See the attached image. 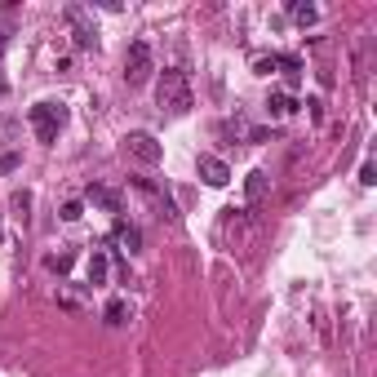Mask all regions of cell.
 Here are the masks:
<instances>
[{
  "instance_id": "6da1fadb",
  "label": "cell",
  "mask_w": 377,
  "mask_h": 377,
  "mask_svg": "<svg viewBox=\"0 0 377 377\" xmlns=\"http://www.w3.org/2000/svg\"><path fill=\"white\" fill-rule=\"evenodd\" d=\"M156 107L165 111V116H173V120L186 116V111L195 107L186 71H178V67H165V71H160V80H156Z\"/></svg>"
},
{
  "instance_id": "7a4b0ae2",
  "label": "cell",
  "mask_w": 377,
  "mask_h": 377,
  "mask_svg": "<svg viewBox=\"0 0 377 377\" xmlns=\"http://www.w3.org/2000/svg\"><path fill=\"white\" fill-rule=\"evenodd\" d=\"M27 120H32L40 143H58V129L67 125V107H62V102H36V107L27 111Z\"/></svg>"
},
{
  "instance_id": "3957f363",
  "label": "cell",
  "mask_w": 377,
  "mask_h": 377,
  "mask_svg": "<svg viewBox=\"0 0 377 377\" xmlns=\"http://www.w3.org/2000/svg\"><path fill=\"white\" fill-rule=\"evenodd\" d=\"M151 71H156L151 45H147V40H134V45L125 49V84H129V89H138V84L151 80Z\"/></svg>"
},
{
  "instance_id": "277c9868",
  "label": "cell",
  "mask_w": 377,
  "mask_h": 377,
  "mask_svg": "<svg viewBox=\"0 0 377 377\" xmlns=\"http://www.w3.org/2000/svg\"><path fill=\"white\" fill-rule=\"evenodd\" d=\"M125 156L138 160V165H160L165 147L156 143V134H147V129H134V134H125Z\"/></svg>"
},
{
  "instance_id": "5b68a950",
  "label": "cell",
  "mask_w": 377,
  "mask_h": 377,
  "mask_svg": "<svg viewBox=\"0 0 377 377\" xmlns=\"http://www.w3.org/2000/svg\"><path fill=\"white\" fill-rule=\"evenodd\" d=\"M62 18L71 23V32H75V45H80V49H93V45H98V27L89 23V14H84L80 5H67V9H62Z\"/></svg>"
},
{
  "instance_id": "8992f818",
  "label": "cell",
  "mask_w": 377,
  "mask_h": 377,
  "mask_svg": "<svg viewBox=\"0 0 377 377\" xmlns=\"http://www.w3.org/2000/svg\"><path fill=\"white\" fill-rule=\"evenodd\" d=\"M84 200L98 204V209H107V213H120V209H125V204H120V191H111V186H102V182H89V186H84Z\"/></svg>"
},
{
  "instance_id": "52a82bcc",
  "label": "cell",
  "mask_w": 377,
  "mask_h": 377,
  "mask_svg": "<svg viewBox=\"0 0 377 377\" xmlns=\"http://www.w3.org/2000/svg\"><path fill=\"white\" fill-rule=\"evenodd\" d=\"M200 178L209 186H226L231 182V169H226V160H218V156H200Z\"/></svg>"
},
{
  "instance_id": "ba28073f",
  "label": "cell",
  "mask_w": 377,
  "mask_h": 377,
  "mask_svg": "<svg viewBox=\"0 0 377 377\" xmlns=\"http://www.w3.org/2000/svg\"><path fill=\"white\" fill-rule=\"evenodd\" d=\"M244 195H249V204H262L271 195V173L267 169H253V173L244 178Z\"/></svg>"
},
{
  "instance_id": "9c48e42d",
  "label": "cell",
  "mask_w": 377,
  "mask_h": 377,
  "mask_svg": "<svg viewBox=\"0 0 377 377\" xmlns=\"http://www.w3.org/2000/svg\"><path fill=\"white\" fill-rule=\"evenodd\" d=\"M129 315H134V311H129V302H125V297H111L107 306H102V319H107V328H125V324H129Z\"/></svg>"
},
{
  "instance_id": "30bf717a",
  "label": "cell",
  "mask_w": 377,
  "mask_h": 377,
  "mask_svg": "<svg viewBox=\"0 0 377 377\" xmlns=\"http://www.w3.org/2000/svg\"><path fill=\"white\" fill-rule=\"evenodd\" d=\"M107 271H111V262H107V253H102V249H93V258H89V267H84V276H89V289H98V284H107Z\"/></svg>"
},
{
  "instance_id": "8fae6325",
  "label": "cell",
  "mask_w": 377,
  "mask_h": 377,
  "mask_svg": "<svg viewBox=\"0 0 377 377\" xmlns=\"http://www.w3.org/2000/svg\"><path fill=\"white\" fill-rule=\"evenodd\" d=\"M267 111H271V116H293V111H297V98H293V93H284V89H276V93H271V98H267Z\"/></svg>"
},
{
  "instance_id": "7c38bea8",
  "label": "cell",
  "mask_w": 377,
  "mask_h": 377,
  "mask_svg": "<svg viewBox=\"0 0 377 377\" xmlns=\"http://www.w3.org/2000/svg\"><path fill=\"white\" fill-rule=\"evenodd\" d=\"M116 240L125 244L129 253H138V249H143V231H138L134 222H116Z\"/></svg>"
},
{
  "instance_id": "4fadbf2b",
  "label": "cell",
  "mask_w": 377,
  "mask_h": 377,
  "mask_svg": "<svg viewBox=\"0 0 377 377\" xmlns=\"http://www.w3.org/2000/svg\"><path fill=\"white\" fill-rule=\"evenodd\" d=\"M289 18L302 23V27H315V23H319V9L306 5V0H293V5H289Z\"/></svg>"
},
{
  "instance_id": "5bb4252c",
  "label": "cell",
  "mask_w": 377,
  "mask_h": 377,
  "mask_svg": "<svg viewBox=\"0 0 377 377\" xmlns=\"http://www.w3.org/2000/svg\"><path fill=\"white\" fill-rule=\"evenodd\" d=\"M9 209H14V218L18 222H32V191H14V195H9Z\"/></svg>"
},
{
  "instance_id": "9a60e30c",
  "label": "cell",
  "mask_w": 377,
  "mask_h": 377,
  "mask_svg": "<svg viewBox=\"0 0 377 377\" xmlns=\"http://www.w3.org/2000/svg\"><path fill=\"white\" fill-rule=\"evenodd\" d=\"M45 267H49L53 276H67V271L75 267V253H71V249H62V253H49V258H45Z\"/></svg>"
},
{
  "instance_id": "2e32d148",
  "label": "cell",
  "mask_w": 377,
  "mask_h": 377,
  "mask_svg": "<svg viewBox=\"0 0 377 377\" xmlns=\"http://www.w3.org/2000/svg\"><path fill=\"white\" fill-rule=\"evenodd\" d=\"M276 138H280L276 125H253L249 129V143H276Z\"/></svg>"
},
{
  "instance_id": "e0dca14e",
  "label": "cell",
  "mask_w": 377,
  "mask_h": 377,
  "mask_svg": "<svg viewBox=\"0 0 377 377\" xmlns=\"http://www.w3.org/2000/svg\"><path fill=\"white\" fill-rule=\"evenodd\" d=\"M80 213H84V204H80V200H67V204L58 209V218H62V222H80Z\"/></svg>"
},
{
  "instance_id": "ac0fdd59",
  "label": "cell",
  "mask_w": 377,
  "mask_h": 377,
  "mask_svg": "<svg viewBox=\"0 0 377 377\" xmlns=\"http://www.w3.org/2000/svg\"><path fill=\"white\" fill-rule=\"evenodd\" d=\"M18 165H23V156H18V151H0V173H14Z\"/></svg>"
},
{
  "instance_id": "d6986e66",
  "label": "cell",
  "mask_w": 377,
  "mask_h": 377,
  "mask_svg": "<svg viewBox=\"0 0 377 377\" xmlns=\"http://www.w3.org/2000/svg\"><path fill=\"white\" fill-rule=\"evenodd\" d=\"M253 71H258V75H271V71H276V53H262V58L253 62Z\"/></svg>"
},
{
  "instance_id": "ffe728a7",
  "label": "cell",
  "mask_w": 377,
  "mask_h": 377,
  "mask_svg": "<svg viewBox=\"0 0 377 377\" xmlns=\"http://www.w3.org/2000/svg\"><path fill=\"white\" fill-rule=\"evenodd\" d=\"M360 182H364V186H373V182H377V169H373V160H364V165H360Z\"/></svg>"
},
{
  "instance_id": "44dd1931",
  "label": "cell",
  "mask_w": 377,
  "mask_h": 377,
  "mask_svg": "<svg viewBox=\"0 0 377 377\" xmlns=\"http://www.w3.org/2000/svg\"><path fill=\"white\" fill-rule=\"evenodd\" d=\"M306 107H311V120L319 125V120H324V102H319V98H306Z\"/></svg>"
},
{
  "instance_id": "7402d4cb",
  "label": "cell",
  "mask_w": 377,
  "mask_h": 377,
  "mask_svg": "<svg viewBox=\"0 0 377 377\" xmlns=\"http://www.w3.org/2000/svg\"><path fill=\"white\" fill-rule=\"evenodd\" d=\"M5 49H9V32H0V58H5Z\"/></svg>"
},
{
  "instance_id": "603a6c76",
  "label": "cell",
  "mask_w": 377,
  "mask_h": 377,
  "mask_svg": "<svg viewBox=\"0 0 377 377\" xmlns=\"http://www.w3.org/2000/svg\"><path fill=\"white\" fill-rule=\"evenodd\" d=\"M0 244H5V226H0Z\"/></svg>"
}]
</instances>
